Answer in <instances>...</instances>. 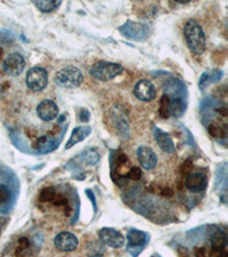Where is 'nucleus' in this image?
<instances>
[{"instance_id": "nucleus-6", "label": "nucleus", "mask_w": 228, "mask_h": 257, "mask_svg": "<svg viewBox=\"0 0 228 257\" xmlns=\"http://www.w3.org/2000/svg\"><path fill=\"white\" fill-rule=\"evenodd\" d=\"M25 84L32 92H42L48 85V72L41 66L31 68L26 74Z\"/></svg>"}, {"instance_id": "nucleus-12", "label": "nucleus", "mask_w": 228, "mask_h": 257, "mask_svg": "<svg viewBox=\"0 0 228 257\" xmlns=\"http://www.w3.org/2000/svg\"><path fill=\"white\" fill-rule=\"evenodd\" d=\"M137 158L142 167L146 170H154L158 164V156L150 146H139L137 148Z\"/></svg>"}, {"instance_id": "nucleus-3", "label": "nucleus", "mask_w": 228, "mask_h": 257, "mask_svg": "<svg viewBox=\"0 0 228 257\" xmlns=\"http://www.w3.org/2000/svg\"><path fill=\"white\" fill-rule=\"evenodd\" d=\"M123 72V66L119 63L99 61L91 66L89 74L99 82H110Z\"/></svg>"}, {"instance_id": "nucleus-19", "label": "nucleus", "mask_w": 228, "mask_h": 257, "mask_svg": "<svg viewBox=\"0 0 228 257\" xmlns=\"http://www.w3.org/2000/svg\"><path fill=\"white\" fill-rule=\"evenodd\" d=\"M185 110H186V103L184 102L182 98H176L174 100H170V106H169L170 116H173L175 118H179L184 114Z\"/></svg>"}, {"instance_id": "nucleus-22", "label": "nucleus", "mask_w": 228, "mask_h": 257, "mask_svg": "<svg viewBox=\"0 0 228 257\" xmlns=\"http://www.w3.org/2000/svg\"><path fill=\"white\" fill-rule=\"evenodd\" d=\"M169 106H170L169 95L163 94L162 98H161V101H160V108H159V116L162 119H168L170 117Z\"/></svg>"}, {"instance_id": "nucleus-25", "label": "nucleus", "mask_w": 228, "mask_h": 257, "mask_svg": "<svg viewBox=\"0 0 228 257\" xmlns=\"http://www.w3.org/2000/svg\"><path fill=\"white\" fill-rule=\"evenodd\" d=\"M51 204H53L54 206H56V207H64V208H65V207L69 206V199H67L65 196L56 194L55 198L53 199Z\"/></svg>"}, {"instance_id": "nucleus-26", "label": "nucleus", "mask_w": 228, "mask_h": 257, "mask_svg": "<svg viewBox=\"0 0 228 257\" xmlns=\"http://www.w3.org/2000/svg\"><path fill=\"white\" fill-rule=\"evenodd\" d=\"M9 196L10 192L8 190V188L6 186H3V184H0V206L8 202Z\"/></svg>"}, {"instance_id": "nucleus-5", "label": "nucleus", "mask_w": 228, "mask_h": 257, "mask_svg": "<svg viewBox=\"0 0 228 257\" xmlns=\"http://www.w3.org/2000/svg\"><path fill=\"white\" fill-rule=\"evenodd\" d=\"M127 252L133 257H138L150 242V234L146 232L131 228L127 234Z\"/></svg>"}, {"instance_id": "nucleus-35", "label": "nucleus", "mask_w": 228, "mask_h": 257, "mask_svg": "<svg viewBox=\"0 0 228 257\" xmlns=\"http://www.w3.org/2000/svg\"><path fill=\"white\" fill-rule=\"evenodd\" d=\"M1 54H2V50H0V56H1Z\"/></svg>"}, {"instance_id": "nucleus-20", "label": "nucleus", "mask_w": 228, "mask_h": 257, "mask_svg": "<svg viewBox=\"0 0 228 257\" xmlns=\"http://www.w3.org/2000/svg\"><path fill=\"white\" fill-rule=\"evenodd\" d=\"M80 159H81V162L88 164V166H94V164L99 162V154L95 148H88L86 150H83L82 154H80Z\"/></svg>"}, {"instance_id": "nucleus-4", "label": "nucleus", "mask_w": 228, "mask_h": 257, "mask_svg": "<svg viewBox=\"0 0 228 257\" xmlns=\"http://www.w3.org/2000/svg\"><path fill=\"white\" fill-rule=\"evenodd\" d=\"M119 31L123 37L134 40V42H145L151 34L149 26L144 23L134 22L131 20H128L123 26H120Z\"/></svg>"}, {"instance_id": "nucleus-27", "label": "nucleus", "mask_w": 228, "mask_h": 257, "mask_svg": "<svg viewBox=\"0 0 228 257\" xmlns=\"http://www.w3.org/2000/svg\"><path fill=\"white\" fill-rule=\"evenodd\" d=\"M142 170H141V168H138V167H131L130 168V170L127 172V176L128 178H129L130 180H139L142 178Z\"/></svg>"}, {"instance_id": "nucleus-1", "label": "nucleus", "mask_w": 228, "mask_h": 257, "mask_svg": "<svg viewBox=\"0 0 228 257\" xmlns=\"http://www.w3.org/2000/svg\"><path fill=\"white\" fill-rule=\"evenodd\" d=\"M184 37L187 47L195 55H202L206 52V34L201 24L197 20H189L184 26Z\"/></svg>"}, {"instance_id": "nucleus-16", "label": "nucleus", "mask_w": 228, "mask_h": 257, "mask_svg": "<svg viewBox=\"0 0 228 257\" xmlns=\"http://www.w3.org/2000/svg\"><path fill=\"white\" fill-rule=\"evenodd\" d=\"M91 134V127L89 126H79L75 127L70 136L69 140L65 144V150H70L71 148L77 146L78 143L85 140Z\"/></svg>"}, {"instance_id": "nucleus-10", "label": "nucleus", "mask_w": 228, "mask_h": 257, "mask_svg": "<svg viewBox=\"0 0 228 257\" xmlns=\"http://www.w3.org/2000/svg\"><path fill=\"white\" fill-rule=\"evenodd\" d=\"M226 234L223 231L217 230L210 236V254L215 257L227 256Z\"/></svg>"}, {"instance_id": "nucleus-23", "label": "nucleus", "mask_w": 228, "mask_h": 257, "mask_svg": "<svg viewBox=\"0 0 228 257\" xmlns=\"http://www.w3.org/2000/svg\"><path fill=\"white\" fill-rule=\"evenodd\" d=\"M208 132H209V134L213 136L214 138H217V140L226 138L225 127H222L221 125H217V124H211V125L208 127Z\"/></svg>"}, {"instance_id": "nucleus-2", "label": "nucleus", "mask_w": 228, "mask_h": 257, "mask_svg": "<svg viewBox=\"0 0 228 257\" xmlns=\"http://www.w3.org/2000/svg\"><path fill=\"white\" fill-rule=\"evenodd\" d=\"M54 82L56 85L66 90H74L81 85L83 82V74L77 66H69L56 72Z\"/></svg>"}, {"instance_id": "nucleus-28", "label": "nucleus", "mask_w": 228, "mask_h": 257, "mask_svg": "<svg viewBox=\"0 0 228 257\" xmlns=\"http://www.w3.org/2000/svg\"><path fill=\"white\" fill-rule=\"evenodd\" d=\"M193 170V162H192L191 159H186L185 162H184L181 164V172L183 175H189Z\"/></svg>"}, {"instance_id": "nucleus-14", "label": "nucleus", "mask_w": 228, "mask_h": 257, "mask_svg": "<svg viewBox=\"0 0 228 257\" xmlns=\"http://www.w3.org/2000/svg\"><path fill=\"white\" fill-rule=\"evenodd\" d=\"M58 106L51 100H43L37 106L38 117L43 122H51L58 116Z\"/></svg>"}, {"instance_id": "nucleus-13", "label": "nucleus", "mask_w": 228, "mask_h": 257, "mask_svg": "<svg viewBox=\"0 0 228 257\" xmlns=\"http://www.w3.org/2000/svg\"><path fill=\"white\" fill-rule=\"evenodd\" d=\"M152 132H153L155 142H157L159 148H161L162 151L167 152V154H174L176 151L175 143L173 138H171L168 132H163L161 128H159L157 126H153V128H152Z\"/></svg>"}, {"instance_id": "nucleus-30", "label": "nucleus", "mask_w": 228, "mask_h": 257, "mask_svg": "<svg viewBox=\"0 0 228 257\" xmlns=\"http://www.w3.org/2000/svg\"><path fill=\"white\" fill-rule=\"evenodd\" d=\"M79 119H80V122H89V119H90L89 111H87V110H81V111H80Z\"/></svg>"}, {"instance_id": "nucleus-21", "label": "nucleus", "mask_w": 228, "mask_h": 257, "mask_svg": "<svg viewBox=\"0 0 228 257\" xmlns=\"http://www.w3.org/2000/svg\"><path fill=\"white\" fill-rule=\"evenodd\" d=\"M30 250V242L26 236L18 239L17 247L15 250V257H27Z\"/></svg>"}, {"instance_id": "nucleus-11", "label": "nucleus", "mask_w": 228, "mask_h": 257, "mask_svg": "<svg viewBox=\"0 0 228 257\" xmlns=\"http://www.w3.org/2000/svg\"><path fill=\"white\" fill-rule=\"evenodd\" d=\"M134 94L139 101L151 102L153 101L155 96H157V90H155V86L151 82L146 79H143L139 80L135 85Z\"/></svg>"}, {"instance_id": "nucleus-31", "label": "nucleus", "mask_w": 228, "mask_h": 257, "mask_svg": "<svg viewBox=\"0 0 228 257\" xmlns=\"http://www.w3.org/2000/svg\"><path fill=\"white\" fill-rule=\"evenodd\" d=\"M178 256L179 257H190L189 252H187L185 248H181V250H178Z\"/></svg>"}, {"instance_id": "nucleus-15", "label": "nucleus", "mask_w": 228, "mask_h": 257, "mask_svg": "<svg viewBox=\"0 0 228 257\" xmlns=\"http://www.w3.org/2000/svg\"><path fill=\"white\" fill-rule=\"evenodd\" d=\"M185 184L192 192H203L208 188V178L203 172H191L187 175Z\"/></svg>"}, {"instance_id": "nucleus-24", "label": "nucleus", "mask_w": 228, "mask_h": 257, "mask_svg": "<svg viewBox=\"0 0 228 257\" xmlns=\"http://www.w3.org/2000/svg\"><path fill=\"white\" fill-rule=\"evenodd\" d=\"M56 194H57V192L55 191L54 188H51V186L43 188L42 190H41V192H40V196H39L40 202H50L51 204V202H53V199L55 198Z\"/></svg>"}, {"instance_id": "nucleus-33", "label": "nucleus", "mask_w": 228, "mask_h": 257, "mask_svg": "<svg viewBox=\"0 0 228 257\" xmlns=\"http://www.w3.org/2000/svg\"><path fill=\"white\" fill-rule=\"evenodd\" d=\"M176 2H178V4H187V2H190V0H176Z\"/></svg>"}, {"instance_id": "nucleus-18", "label": "nucleus", "mask_w": 228, "mask_h": 257, "mask_svg": "<svg viewBox=\"0 0 228 257\" xmlns=\"http://www.w3.org/2000/svg\"><path fill=\"white\" fill-rule=\"evenodd\" d=\"M32 2L41 13H50V12L55 10L56 8L61 6L62 4V2H59V0H39V2Z\"/></svg>"}, {"instance_id": "nucleus-9", "label": "nucleus", "mask_w": 228, "mask_h": 257, "mask_svg": "<svg viewBox=\"0 0 228 257\" xmlns=\"http://www.w3.org/2000/svg\"><path fill=\"white\" fill-rule=\"evenodd\" d=\"M54 244L59 252H71L78 248L79 240L77 236L71 234V232L64 231L55 236Z\"/></svg>"}, {"instance_id": "nucleus-29", "label": "nucleus", "mask_w": 228, "mask_h": 257, "mask_svg": "<svg viewBox=\"0 0 228 257\" xmlns=\"http://www.w3.org/2000/svg\"><path fill=\"white\" fill-rule=\"evenodd\" d=\"M195 257H211L210 250L207 247H197L194 250Z\"/></svg>"}, {"instance_id": "nucleus-17", "label": "nucleus", "mask_w": 228, "mask_h": 257, "mask_svg": "<svg viewBox=\"0 0 228 257\" xmlns=\"http://www.w3.org/2000/svg\"><path fill=\"white\" fill-rule=\"evenodd\" d=\"M222 77H223V72L221 70L207 71L201 76V78H200L199 88L201 90H205L208 86L211 85V84L217 82L218 80H221Z\"/></svg>"}, {"instance_id": "nucleus-34", "label": "nucleus", "mask_w": 228, "mask_h": 257, "mask_svg": "<svg viewBox=\"0 0 228 257\" xmlns=\"http://www.w3.org/2000/svg\"><path fill=\"white\" fill-rule=\"evenodd\" d=\"M89 257H104V256L101 255V254H96V255H91V256H89Z\"/></svg>"}, {"instance_id": "nucleus-8", "label": "nucleus", "mask_w": 228, "mask_h": 257, "mask_svg": "<svg viewBox=\"0 0 228 257\" xmlns=\"http://www.w3.org/2000/svg\"><path fill=\"white\" fill-rule=\"evenodd\" d=\"M2 69L11 77H17L25 69V60L18 53H11L3 61Z\"/></svg>"}, {"instance_id": "nucleus-32", "label": "nucleus", "mask_w": 228, "mask_h": 257, "mask_svg": "<svg viewBox=\"0 0 228 257\" xmlns=\"http://www.w3.org/2000/svg\"><path fill=\"white\" fill-rule=\"evenodd\" d=\"M227 109H226V108H223V109H218V112H221V114L224 116V117H226V116H227Z\"/></svg>"}, {"instance_id": "nucleus-7", "label": "nucleus", "mask_w": 228, "mask_h": 257, "mask_svg": "<svg viewBox=\"0 0 228 257\" xmlns=\"http://www.w3.org/2000/svg\"><path fill=\"white\" fill-rule=\"evenodd\" d=\"M98 239L107 247L114 248V250L121 248L125 244V236L121 232L113 228H102L98 231Z\"/></svg>"}]
</instances>
